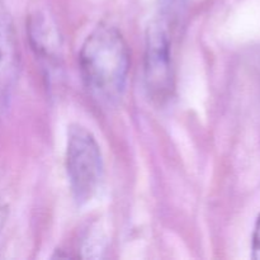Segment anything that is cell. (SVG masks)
<instances>
[{
  "label": "cell",
  "instance_id": "obj_1",
  "mask_svg": "<svg viewBox=\"0 0 260 260\" xmlns=\"http://www.w3.org/2000/svg\"><path fill=\"white\" fill-rule=\"evenodd\" d=\"M79 65L85 88L98 104L109 108L121 102L128 79L129 50L116 27L102 23L86 37Z\"/></svg>",
  "mask_w": 260,
  "mask_h": 260
},
{
  "label": "cell",
  "instance_id": "obj_2",
  "mask_svg": "<svg viewBox=\"0 0 260 260\" xmlns=\"http://www.w3.org/2000/svg\"><path fill=\"white\" fill-rule=\"evenodd\" d=\"M66 173L74 201L79 206L90 202L103 180V156L95 137L80 124L69 128Z\"/></svg>",
  "mask_w": 260,
  "mask_h": 260
},
{
  "label": "cell",
  "instance_id": "obj_3",
  "mask_svg": "<svg viewBox=\"0 0 260 260\" xmlns=\"http://www.w3.org/2000/svg\"><path fill=\"white\" fill-rule=\"evenodd\" d=\"M172 30L169 24L156 17L146 33L145 85L152 101L159 104L169 101L174 91Z\"/></svg>",
  "mask_w": 260,
  "mask_h": 260
},
{
  "label": "cell",
  "instance_id": "obj_4",
  "mask_svg": "<svg viewBox=\"0 0 260 260\" xmlns=\"http://www.w3.org/2000/svg\"><path fill=\"white\" fill-rule=\"evenodd\" d=\"M19 70V55L14 25L9 12L0 2V111L8 108Z\"/></svg>",
  "mask_w": 260,
  "mask_h": 260
},
{
  "label": "cell",
  "instance_id": "obj_5",
  "mask_svg": "<svg viewBox=\"0 0 260 260\" xmlns=\"http://www.w3.org/2000/svg\"><path fill=\"white\" fill-rule=\"evenodd\" d=\"M28 32L33 50L43 60H57L61 51V40L56 24L43 13L38 12L29 18Z\"/></svg>",
  "mask_w": 260,
  "mask_h": 260
},
{
  "label": "cell",
  "instance_id": "obj_6",
  "mask_svg": "<svg viewBox=\"0 0 260 260\" xmlns=\"http://www.w3.org/2000/svg\"><path fill=\"white\" fill-rule=\"evenodd\" d=\"M197 0H159L157 18L174 28Z\"/></svg>",
  "mask_w": 260,
  "mask_h": 260
},
{
  "label": "cell",
  "instance_id": "obj_7",
  "mask_svg": "<svg viewBox=\"0 0 260 260\" xmlns=\"http://www.w3.org/2000/svg\"><path fill=\"white\" fill-rule=\"evenodd\" d=\"M251 258L260 260V215L254 228L253 240H251Z\"/></svg>",
  "mask_w": 260,
  "mask_h": 260
},
{
  "label": "cell",
  "instance_id": "obj_8",
  "mask_svg": "<svg viewBox=\"0 0 260 260\" xmlns=\"http://www.w3.org/2000/svg\"><path fill=\"white\" fill-rule=\"evenodd\" d=\"M4 220H5V210L2 206V203H0V231H2L3 225H4Z\"/></svg>",
  "mask_w": 260,
  "mask_h": 260
}]
</instances>
